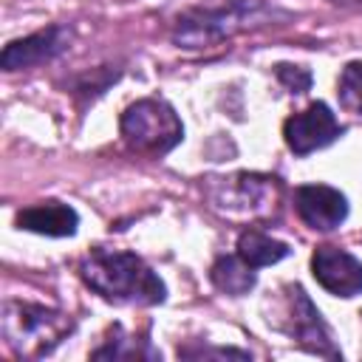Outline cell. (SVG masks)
<instances>
[{
	"instance_id": "cell-1",
	"label": "cell",
	"mask_w": 362,
	"mask_h": 362,
	"mask_svg": "<svg viewBox=\"0 0 362 362\" xmlns=\"http://www.w3.org/2000/svg\"><path fill=\"white\" fill-rule=\"evenodd\" d=\"M79 277L99 297L122 305H158L167 297L164 280L133 252L90 249L79 260Z\"/></svg>"
},
{
	"instance_id": "cell-2",
	"label": "cell",
	"mask_w": 362,
	"mask_h": 362,
	"mask_svg": "<svg viewBox=\"0 0 362 362\" xmlns=\"http://www.w3.org/2000/svg\"><path fill=\"white\" fill-rule=\"evenodd\" d=\"M274 11L263 0H218L178 14L170 37L184 51H204L221 45L238 31L266 23Z\"/></svg>"
},
{
	"instance_id": "cell-3",
	"label": "cell",
	"mask_w": 362,
	"mask_h": 362,
	"mask_svg": "<svg viewBox=\"0 0 362 362\" xmlns=\"http://www.w3.org/2000/svg\"><path fill=\"white\" fill-rule=\"evenodd\" d=\"M0 325L8 351L28 359L51 354L74 331V320L65 311L31 300H6Z\"/></svg>"
},
{
	"instance_id": "cell-4",
	"label": "cell",
	"mask_w": 362,
	"mask_h": 362,
	"mask_svg": "<svg viewBox=\"0 0 362 362\" xmlns=\"http://www.w3.org/2000/svg\"><path fill=\"white\" fill-rule=\"evenodd\" d=\"M209 206L229 221H260L269 218L280 204V181L263 173H235L206 178Z\"/></svg>"
},
{
	"instance_id": "cell-5",
	"label": "cell",
	"mask_w": 362,
	"mask_h": 362,
	"mask_svg": "<svg viewBox=\"0 0 362 362\" xmlns=\"http://www.w3.org/2000/svg\"><path fill=\"white\" fill-rule=\"evenodd\" d=\"M122 139L130 150L147 156H164L184 139V124L178 113L164 99H139L124 107L119 119Z\"/></svg>"
},
{
	"instance_id": "cell-6",
	"label": "cell",
	"mask_w": 362,
	"mask_h": 362,
	"mask_svg": "<svg viewBox=\"0 0 362 362\" xmlns=\"http://www.w3.org/2000/svg\"><path fill=\"white\" fill-rule=\"evenodd\" d=\"M269 325H274L277 331H283L286 337L308 348L311 354L331 356V359L339 356V351L334 348L331 328L325 325L322 314L300 286H283V297L277 300V308L269 317Z\"/></svg>"
},
{
	"instance_id": "cell-7",
	"label": "cell",
	"mask_w": 362,
	"mask_h": 362,
	"mask_svg": "<svg viewBox=\"0 0 362 362\" xmlns=\"http://www.w3.org/2000/svg\"><path fill=\"white\" fill-rule=\"evenodd\" d=\"M339 136H342V127L325 102L308 105L305 110L288 116L283 124V139L294 156H308L314 150H322Z\"/></svg>"
},
{
	"instance_id": "cell-8",
	"label": "cell",
	"mask_w": 362,
	"mask_h": 362,
	"mask_svg": "<svg viewBox=\"0 0 362 362\" xmlns=\"http://www.w3.org/2000/svg\"><path fill=\"white\" fill-rule=\"evenodd\" d=\"M71 40H74V31L68 25H48L42 31L23 37V40H11L0 54V65L6 71L37 68V65L51 62L59 54H65L71 48Z\"/></svg>"
},
{
	"instance_id": "cell-9",
	"label": "cell",
	"mask_w": 362,
	"mask_h": 362,
	"mask_svg": "<svg viewBox=\"0 0 362 362\" xmlns=\"http://www.w3.org/2000/svg\"><path fill=\"white\" fill-rule=\"evenodd\" d=\"M311 274L325 291L337 297L362 294V263L339 246H320L311 255Z\"/></svg>"
},
{
	"instance_id": "cell-10",
	"label": "cell",
	"mask_w": 362,
	"mask_h": 362,
	"mask_svg": "<svg viewBox=\"0 0 362 362\" xmlns=\"http://www.w3.org/2000/svg\"><path fill=\"white\" fill-rule=\"evenodd\" d=\"M294 206L297 215L303 218L305 226L314 232H331L348 218V201L339 189L328 184H305L297 187L294 192Z\"/></svg>"
},
{
	"instance_id": "cell-11",
	"label": "cell",
	"mask_w": 362,
	"mask_h": 362,
	"mask_svg": "<svg viewBox=\"0 0 362 362\" xmlns=\"http://www.w3.org/2000/svg\"><path fill=\"white\" fill-rule=\"evenodd\" d=\"M14 223L17 229H25V232H37L48 238H71L79 226V215L74 206L62 201H42V204L20 209Z\"/></svg>"
},
{
	"instance_id": "cell-12",
	"label": "cell",
	"mask_w": 362,
	"mask_h": 362,
	"mask_svg": "<svg viewBox=\"0 0 362 362\" xmlns=\"http://www.w3.org/2000/svg\"><path fill=\"white\" fill-rule=\"evenodd\" d=\"M209 280L218 291L229 294V297H243L255 288L257 283V272L255 266H249L240 255H223L212 263L209 269Z\"/></svg>"
},
{
	"instance_id": "cell-13",
	"label": "cell",
	"mask_w": 362,
	"mask_h": 362,
	"mask_svg": "<svg viewBox=\"0 0 362 362\" xmlns=\"http://www.w3.org/2000/svg\"><path fill=\"white\" fill-rule=\"evenodd\" d=\"M238 255H240L249 266L263 269V266H274V263H280L283 257H288V246H286L283 240H277V238L260 232V229H246V232H240V238H238Z\"/></svg>"
},
{
	"instance_id": "cell-14",
	"label": "cell",
	"mask_w": 362,
	"mask_h": 362,
	"mask_svg": "<svg viewBox=\"0 0 362 362\" xmlns=\"http://www.w3.org/2000/svg\"><path fill=\"white\" fill-rule=\"evenodd\" d=\"M93 359H158L161 354L150 348L147 339H139L133 334H124L122 325L110 328V337L90 354Z\"/></svg>"
},
{
	"instance_id": "cell-15",
	"label": "cell",
	"mask_w": 362,
	"mask_h": 362,
	"mask_svg": "<svg viewBox=\"0 0 362 362\" xmlns=\"http://www.w3.org/2000/svg\"><path fill=\"white\" fill-rule=\"evenodd\" d=\"M337 96L348 113H362V59L348 62L342 68L337 79Z\"/></svg>"
},
{
	"instance_id": "cell-16",
	"label": "cell",
	"mask_w": 362,
	"mask_h": 362,
	"mask_svg": "<svg viewBox=\"0 0 362 362\" xmlns=\"http://www.w3.org/2000/svg\"><path fill=\"white\" fill-rule=\"evenodd\" d=\"M274 74H277V82H280L288 93H294V96H300V93H305V90L311 88V74H308L305 68H300V65L280 62Z\"/></svg>"
},
{
	"instance_id": "cell-17",
	"label": "cell",
	"mask_w": 362,
	"mask_h": 362,
	"mask_svg": "<svg viewBox=\"0 0 362 362\" xmlns=\"http://www.w3.org/2000/svg\"><path fill=\"white\" fill-rule=\"evenodd\" d=\"M178 354L181 356H195V359L198 356H238V359H249V351H238V348H209V351L206 348H198V351L187 348V351H178Z\"/></svg>"
},
{
	"instance_id": "cell-18",
	"label": "cell",
	"mask_w": 362,
	"mask_h": 362,
	"mask_svg": "<svg viewBox=\"0 0 362 362\" xmlns=\"http://www.w3.org/2000/svg\"><path fill=\"white\" fill-rule=\"evenodd\" d=\"M331 3H342V6H348V3H359V0H331Z\"/></svg>"
},
{
	"instance_id": "cell-19",
	"label": "cell",
	"mask_w": 362,
	"mask_h": 362,
	"mask_svg": "<svg viewBox=\"0 0 362 362\" xmlns=\"http://www.w3.org/2000/svg\"><path fill=\"white\" fill-rule=\"evenodd\" d=\"M359 6H362V0H359Z\"/></svg>"
}]
</instances>
